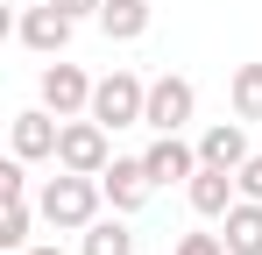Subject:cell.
Wrapping results in <instances>:
<instances>
[{
    "mask_svg": "<svg viewBox=\"0 0 262 255\" xmlns=\"http://www.w3.org/2000/svg\"><path fill=\"white\" fill-rule=\"evenodd\" d=\"M36 206H43V220L57 234H85L92 220H99V206H106V184L85 177V170H57L43 192H36Z\"/></svg>",
    "mask_w": 262,
    "mask_h": 255,
    "instance_id": "cell-1",
    "label": "cell"
},
{
    "mask_svg": "<svg viewBox=\"0 0 262 255\" xmlns=\"http://www.w3.org/2000/svg\"><path fill=\"white\" fill-rule=\"evenodd\" d=\"M142 107H149V78H135L121 64L92 85V121L99 128H142Z\"/></svg>",
    "mask_w": 262,
    "mask_h": 255,
    "instance_id": "cell-2",
    "label": "cell"
},
{
    "mask_svg": "<svg viewBox=\"0 0 262 255\" xmlns=\"http://www.w3.org/2000/svg\"><path fill=\"white\" fill-rule=\"evenodd\" d=\"M114 128H99L92 114H71L64 121V135H57V170H85V177H99V170L114 163V142H106Z\"/></svg>",
    "mask_w": 262,
    "mask_h": 255,
    "instance_id": "cell-3",
    "label": "cell"
},
{
    "mask_svg": "<svg viewBox=\"0 0 262 255\" xmlns=\"http://www.w3.org/2000/svg\"><path fill=\"white\" fill-rule=\"evenodd\" d=\"M199 114V92H191V78H177V71H163V78H149V107H142V128H156V135H184V121Z\"/></svg>",
    "mask_w": 262,
    "mask_h": 255,
    "instance_id": "cell-4",
    "label": "cell"
},
{
    "mask_svg": "<svg viewBox=\"0 0 262 255\" xmlns=\"http://www.w3.org/2000/svg\"><path fill=\"white\" fill-rule=\"evenodd\" d=\"M92 85L99 78H85L78 64L57 57V64H43V78H36V99H43L57 121H71V114H92Z\"/></svg>",
    "mask_w": 262,
    "mask_h": 255,
    "instance_id": "cell-5",
    "label": "cell"
},
{
    "mask_svg": "<svg viewBox=\"0 0 262 255\" xmlns=\"http://www.w3.org/2000/svg\"><path fill=\"white\" fill-rule=\"evenodd\" d=\"M14 36H21V50H36V57H64L71 36H78V22L43 0V7H21V14H14Z\"/></svg>",
    "mask_w": 262,
    "mask_h": 255,
    "instance_id": "cell-6",
    "label": "cell"
},
{
    "mask_svg": "<svg viewBox=\"0 0 262 255\" xmlns=\"http://www.w3.org/2000/svg\"><path fill=\"white\" fill-rule=\"evenodd\" d=\"M99 184H106V206H114V213H142L149 192H156V177H149L142 156H114V163L99 170Z\"/></svg>",
    "mask_w": 262,
    "mask_h": 255,
    "instance_id": "cell-7",
    "label": "cell"
},
{
    "mask_svg": "<svg viewBox=\"0 0 262 255\" xmlns=\"http://www.w3.org/2000/svg\"><path fill=\"white\" fill-rule=\"evenodd\" d=\"M57 135H64V121L50 114V107H29V114H14V128H7V142H14V156L21 163H57Z\"/></svg>",
    "mask_w": 262,
    "mask_h": 255,
    "instance_id": "cell-8",
    "label": "cell"
},
{
    "mask_svg": "<svg viewBox=\"0 0 262 255\" xmlns=\"http://www.w3.org/2000/svg\"><path fill=\"white\" fill-rule=\"evenodd\" d=\"M142 163L156 184H191V170H199V142H184V135H156L149 149H142Z\"/></svg>",
    "mask_w": 262,
    "mask_h": 255,
    "instance_id": "cell-9",
    "label": "cell"
},
{
    "mask_svg": "<svg viewBox=\"0 0 262 255\" xmlns=\"http://www.w3.org/2000/svg\"><path fill=\"white\" fill-rule=\"evenodd\" d=\"M184 199H191V213H199V220H227V206L241 199V184H234V170L199 163V170H191V184H184Z\"/></svg>",
    "mask_w": 262,
    "mask_h": 255,
    "instance_id": "cell-10",
    "label": "cell"
},
{
    "mask_svg": "<svg viewBox=\"0 0 262 255\" xmlns=\"http://www.w3.org/2000/svg\"><path fill=\"white\" fill-rule=\"evenodd\" d=\"M248 156H255V149H248V121H241V114H234V121H213L199 135V163H213V170H241Z\"/></svg>",
    "mask_w": 262,
    "mask_h": 255,
    "instance_id": "cell-11",
    "label": "cell"
},
{
    "mask_svg": "<svg viewBox=\"0 0 262 255\" xmlns=\"http://www.w3.org/2000/svg\"><path fill=\"white\" fill-rule=\"evenodd\" d=\"M149 22H156L149 0H106V7H99V36H106V42H142Z\"/></svg>",
    "mask_w": 262,
    "mask_h": 255,
    "instance_id": "cell-12",
    "label": "cell"
},
{
    "mask_svg": "<svg viewBox=\"0 0 262 255\" xmlns=\"http://www.w3.org/2000/svg\"><path fill=\"white\" fill-rule=\"evenodd\" d=\"M220 234H227V255H262V199H234Z\"/></svg>",
    "mask_w": 262,
    "mask_h": 255,
    "instance_id": "cell-13",
    "label": "cell"
},
{
    "mask_svg": "<svg viewBox=\"0 0 262 255\" xmlns=\"http://www.w3.org/2000/svg\"><path fill=\"white\" fill-rule=\"evenodd\" d=\"M78 255H135V234H128V213H114V220H92Z\"/></svg>",
    "mask_w": 262,
    "mask_h": 255,
    "instance_id": "cell-14",
    "label": "cell"
},
{
    "mask_svg": "<svg viewBox=\"0 0 262 255\" xmlns=\"http://www.w3.org/2000/svg\"><path fill=\"white\" fill-rule=\"evenodd\" d=\"M36 213H43V206H29V199H7V213H0V255H21V248H29V227H36Z\"/></svg>",
    "mask_w": 262,
    "mask_h": 255,
    "instance_id": "cell-15",
    "label": "cell"
},
{
    "mask_svg": "<svg viewBox=\"0 0 262 255\" xmlns=\"http://www.w3.org/2000/svg\"><path fill=\"white\" fill-rule=\"evenodd\" d=\"M227 99H234V114H241V121H262V64H241L234 85H227Z\"/></svg>",
    "mask_w": 262,
    "mask_h": 255,
    "instance_id": "cell-16",
    "label": "cell"
},
{
    "mask_svg": "<svg viewBox=\"0 0 262 255\" xmlns=\"http://www.w3.org/2000/svg\"><path fill=\"white\" fill-rule=\"evenodd\" d=\"M0 199H29V163H21V156L0 163Z\"/></svg>",
    "mask_w": 262,
    "mask_h": 255,
    "instance_id": "cell-17",
    "label": "cell"
},
{
    "mask_svg": "<svg viewBox=\"0 0 262 255\" xmlns=\"http://www.w3.org/2000/svg\"><path fill=\"white\" fill-rule=\"evenodd\" d=\"M170 255H227V234H177Z\"/></svg>",
    "mask_w": 262,
    "mask_h": 255,
    "instance_id": "cell-18",
    "label": "cell"
},
{
    "mask_svg": "<svg viewBox=\"0 0 262 255\" xmlns=\"http://www.w3.org/2000/svg\"><path fill=\"white\" fill-rule=\"evenodd\" d=\"M234 184H241V199H262V149H255L241 170H234Z\"/></svg>",
    "mask_w": 262,
    "mask_h": 255,
    "instance_id": "cell-19",
    "label": "cell"
},
{
    "mask_svg": "<svg viewBox=\"0 0 262 255\" xmlns=\"http://www.w3.org/2000/svg\"><path fill=\"white\" fill-rule=\"evenodd\" d=\"M50 7H64L71 22H99V7H106V0H50Z\"/></svg>",
    "mask_w": 262,
    "mask_h": 255,
    "instance_id": "cell-20",
    "label": "cell"
},
{
    "mask_svg": "<svg viewBox=\"0 0 262 255\" xmlns=\"http://www.w3.org/2000/svg\"><path fill=\"white\" fill-rule=\"evenodd\" d=\"M21 255H64V248H21Z\"/></svg>",
    "mask_w": 262,
    "mask_h": 255,
    "instance_id": "cell-21",
    "label": "cell"
}]
</instances>
